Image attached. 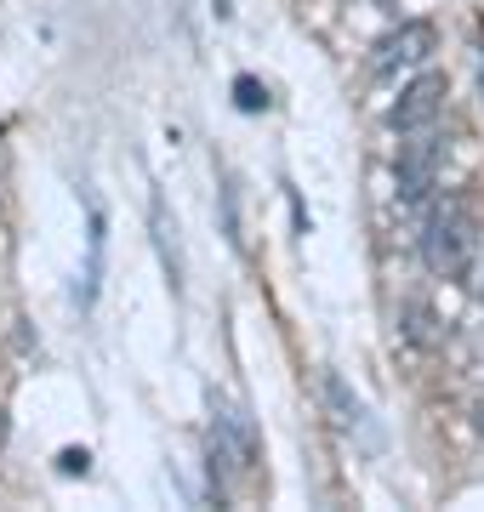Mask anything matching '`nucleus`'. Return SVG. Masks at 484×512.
Wrapping results in <instances>:
<instances>
[{"label": "nucleus", "instance_id": "1", "mask_svg": "<svg viewBox=\"0 0 484 512\" xmlns=\"http://www.w3.org/2000/svg\"><path fill=\"white\" fill-rule=\"evenodd\" d=\"M484 256V239H479V217L467 200H439L428 211V228H422V262L428 274L450 279V285H467L473 268Z\"/></svg>", "mask_w": 484, "mask_h": 512}, {"label": "nucleus", "instance_id": "2", "mask_svg": "<svg viewBox=\"0 0 484 512\" xmlns=\"http://www.w3.org/2000/svg\"><path fill=\"white\" fill-rule=\"evenodd\" d=\"M439 171H445V137H439V126L428 131H405L399 137V148H393V194H399V205H428L433 188H439Z\"/></svg>", "mask_w": 484, "mask_h": 512}, {"label": "nucleus", "instance_id": "3", "mask_svg": "<svg viewBox=\"0 0 484 512\" xmlns=\"http://www.w3.org/2000/svg\"><path fill=\"white\" fill-rule=\"evenodd\" d=\"M433 46H439V29L428 18H399V29H388L371 46V74L376 80H393V74H405V69H422L433 57Z\"/></svg>", "mask_w": 484, "mask_h": 512}, {"label": "nucleus", "instance_id": "4", "mask_svg": "<svg viewBox=\"0 0 484 512\" xmlns=\"http://www.w3.org/2000/svg\"><path fill=\"white\" fill-rule=\"evenodd\" d=\"M445 97H450V86H445V74H439V69H422L416 80H405V86H399V97H393V109H388L393 137L439 126V114H445Z\"/></svg>", "mask_w": 484, "mask_h": 512}, {"label": "nucleus", "instance_id": "5", "mask_svg": "<svg viewBox=\"0 0 484 512\" xmlns=\"http://www.w3.org/2000/svg\"><path fill=\"white\" fill-rule=\"evenodd\" d=\"M211 433L228 444V456L240 461V473H257V467H262L257 421H251V410H240V404L223 399V393H211Z\"/></svg>", "mask_w": 484, "mask_h": 512}, {"label": "nucleus", "instance_id": "6", "mask_svg": "<svg viewBox=\"0 0 484 512\" xmlns=\"http://www.w3.org/2000/svg\"><path fill=\"white\" fill-rule=\"evenodd\" d=\"M149 234H154V251H160V268H166L171 296H183V279H188V268H183V239H177V217L166 211V200H160V194L149 200Z\"/></svg>", "mask_w": 484, "mask_h": 512}, {"label": "nucleus", "instance_id": "7", "mask_svg": "<svg viewBox=\"0 0 484 512\" xmlns=\"http://www.w3.org/2000/svg\"><path fill=\"white\" fill-rule=\"evenodd\" d=\"M319 387H325V404L336 410V427H342V433H365V427H371V416H365L359 393H354L348 382H342L336 370H325V376H319Z\"/></svg>", "mask_w": 484, "mask_h": 512}, {"label": "nucleus", "instance_id": "8", "mask_svg": "<svg viewBox=\"0 0 484 512\" xmlns=\"http://www.w3.org/2000/svg\"><path fill=\"white\" fill-rule=\"evenodd\" d=\"M103 245H109V222L103 211H86V285H80V308H92L97 302V285H103Z\"/></svg>", "mask_w": 484, "mask_h": 512}, {"label": "nucleus", "instance_id": "9", "mask_svg": "<svg viewBox=\"0 0 484 512\" xmlns=\"http://www.w3.org/2000/svg\"><path fill=\"white\" fill-rule=\"evenodd\" d=\"M439 319H433V308L428 302H405V308H399V336H405L410 348H433V342H439Z\"/></svg>", "mask_w": 484, "mask_h": 512}, {"label": "nucleus", "instance_id": "10", "mask_svg": "<svg viewBox=\"0 0 484 512\" xmlns=\"http://www.w3.org/2000/svg\"><path fill=\"white\" fill-rule=\"evenodd\" d=\"M268 103H274V97H268V86H262L257 74H234V109L240 114H268Z\"/></svg>", "mask_w": 484, "mask_h": 512}, {"label": "nucleus", "instance_id": "11", "mask_svg": "<svg viewBox=\"0 0 484 512\" xmlns=\"http://www.w3.org/2000/svg\"><path fill=\"white\" fill-rule=\"evenodd\" d=\"M223 234L234 251H245V234H240V194H234V177L223 171Z\"/></svg>", "mask_w": 484, "mask_h": 512}, {"label": "nucleus", "instance_id": "12", "mask_svg": "<svg viewBox=\"0 0 484 512\" xmlns=\"http://www.w3.org/2000/svg\"><path fill=\"white\" fill-rule=\"evenodd\" d=\"M57 473H69V478H86L92 473V456H86V450H63V456H57Z\"/></svg>", "mask_w": 484, "mask_h": 512}, {"label": "nucleus", "instance_id": "13", "mask_svg": "<svg viewBox=\"0 0 484 512\" xmlns=\"http://www.w3.org/2000/svg\"><path fill=\"white\" fill-rule=\"evenodd\" d=\"M473 80H479V103H484V29L473 40Z\"/></svg>", "mask_w": 484, "mask_h": 512}, {"label": "nucleus", "instance_id": "14", "mask_svg": "<svg viewBox=\"0 0 484 512\" xmlns=\"http://www.w3.org/2000/svg\"><path fill=\"white\" fill-rule=\"evenodd\" d=\"M211 6H217V18H234V6H228V0H211Z\"/></svg>", "mask_w": 484, "mask_h": 512}, {"label": "nucleus", "instance_id": "15", "mask_svg": "<svg viewBox=\"0 0 484 512\" xmlns=\"http://www.w3.org/2000/svg\"><path fill=\"white\" fill-rule=\"evenodd\" d=\"M376 6H382V12H399V0H376Z\"/></svg>", "mask_w": 484, "mask_h": 512}, {"label": "nucleus", "instance_id": "16", "mask_svg": "<svg viewBox=\"0 0 484 512\" xmlns=\"http://www.w3.org/2000/svg\"><path fill=\"white\" fill-rule=\"evenodd\" d=\"M479 291H484V256H479Z\"/></svg>", "mask_w": 484, "mask_h": 512}]
</instances>
